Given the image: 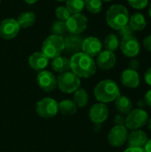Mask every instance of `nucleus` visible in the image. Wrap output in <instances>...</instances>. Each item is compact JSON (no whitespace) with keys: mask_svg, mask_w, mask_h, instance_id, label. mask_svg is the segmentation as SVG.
<instances>
[{"mask_svg":"<svg viewBox=\"0 0 151 152\" xmlns=\"http://www.w3.org/2000/svg\"><path fill=\"white\" fill-rule=\"evenodd\" d=\"M149 14H150V17L151 18V4L150 6V8H149Z\"/></svg>","mask_w":151,"mask_h":152,"instance_id":"obj_42","label":"nucleus"},{"mask_svg":"<svg viewBox=\"0 0 151 152\" xmlns=\"http://www.w3.org/2000/svg\"><path fill=\"white\" fill-rule=\"evenodd\" d=\"M129 18L130 16L126 7L118 4L111 5L106 12V21L108 25L117 31L128 24Z\"/></svg>","mask_w":151,"mask_h":152,"instance_id":"obj_3","label":"nucleus"},{"mask_svg":"<svg viewBox=\"0 0 151 152\" xmlns=\"http://www.w3.org/2000/svg\"><path fill=\"white\" fill-rule=\"evenodd\" d=\"M118 32H119V35L121 36V37H127V36H132L134 31L133 30V28L130 27L129 24H126L125 26L121 28L118 30Z\"/></svg>","mask_w":151,"mask_h":152,"instance_id":"obj_32","label":"nucleus"},{"mask_svg":"<svg viewBox=\"0 0 151 152\" xmlns=\"http://www.w3.org/2000/svg\"><path fill=\"white\" fill-rule=\"evenodd\" d=\"M66 7L71 14L81 13L85 8V2L84 0H67Z\"/></svg>","mask_w":151,"mask_h":152,"instance_id":"obj_27","label":"nucleus"},{"mask_svg":"<svg viewBox=\"0 0 151 152\" xmlns=\"http://www.w3.org/2000/svg\"><path fill=\"white\" fill-rule=\"evenodd\" d=\"M124 152H145L144 149L142 148H133V147H129L126 149Z\"/></svg>","mask_w":151,"mask_h":152,"instance_id":"obj_38","label":"nucleus"},{"mask_svg":"<svg viewBox=\"0 0 151 152\" xmlns=\"http://www.w3.org/2000/svg\"><path fill=\"white\" fill-rule=\"evenodd\" d=\"M121 82L124 86L134 89L138 87L141 83L140 75L137 72V70H133L131 69H125L121 75Z\"/></svg>","mask_w":151,"mask_h":152,"instance_id":"obj_17","label":"nucleus"},{"mask_svg":"<svg viewBox=\"0 0 151 152\" xmlns=\"http://www.w3.org/2000/svg\"><path fill=\"white\" fill-rule=\"evenodd\" d=\"M117 62V57L114 52L108 50L101 51L97 56L96 64L102 70H109L115 67Z\"/></svg>","mask_w":151,"mask_h":152,"instance_id":"obj_15","label":"nucleus"},{"mask_svg":"<svg viewBox=\"0 0 151 152\" xmlns=\"http://www.w3.org/2000/svg\"><path fill=\"white\" fill-rule=\"evenodd\" d=\"M149 119L148 113L142 109L133 110L125 118V126L131 130L140 129L144 126Z\"/></svg>","mask_w":151,"mask_h":152,"instance_id":"obj_6","label":"nucleus"},{"mask_svg":"<svg viewBox=\"0 0 151 152\" xmlns=\"http://www.w3.org/2000/svg\"><path fill=\"white\" fill-rule=\"evenodd\" d=\"M55 16L57 17V19L59 20H62V21H67L68 19L71 16L70 12L67 9L66 6L61 5L58 6L55 9Z\"/></svg>","mask_w":151,"mask_h":152,"instance_id":"obj_30","label":"nucleus"},{"mask_svg":"<svg viewBox=\"0 0 151 152\" xmlns=\"http://www.w3.org/2000/svg\"><path fill=\"white\" fill-rule=\"evenodd\" d=\"M119 44H120V41L117 36L115 34H109L103 41L105 49L110 52L117 51L119 47Z\"/></svg>","mask_w":151,"mask_h":152,"instance_id":"obj_26","label":"nucleus"},{"mask_svg":"<svg viewBox=\"0 0 151 152\" xmlns=\"http://www.w3.org/2000/svg\"><path fill=\"white\" fill-rule=\"evenodd\" d=\"M1 1H2V0H0V2H1Z\"/></svg>","mask_w":151,"mask_h":152,"instance_id":"obj_45","label":"nucleus"},{"mask_svg":"<svg viewBox=\"0 0 151 152\" xmlns=\"http://www.w3.org/2000/svg\"><path fill=\"white\" fill-rule=\"evenodd\" d=\"M114 122L116 124V126H125V118L124 117V115H117L114 118Z\"/></svg>","mask_w":151,"mask_h":152,"instance_id":"obj_33","label":"nucleus"},{"mask_svg":"<svg viewBox=\"0 0 151 152\" xmlns=\"http://www.w3.org/2000/svg\"><path fill=\"white\" fill-rule=\"evenodd\" d=\"M39 87L45 92H53L57 87V77L48 70H42L37 75Z\"/></svg>","mask_w":151,"mask_h":152,"instance_id":"obj_12","label":"nucleus"},{"mask_svg":"<svg viewBox=\"0 0 151 152\" xmlns=\"http://www.w3.org/2000/svg\"><path fill=\"white\" fill-rule=\"evenodd\" d=\"M128 24L133 31H142L146 28L147 20L142 13L135 12L129 18Z\"/></svg>","mask_w":151,"mask_h":152,"instance_id":"obj_21","label":"nucleus"},{"mask_svg":"<svg viewBox=\"0 0 151 152\" xmlns=\"http://www.w3.org/2000/svg\"><path fill=\"white\" fill-rule=\"evenodd\" d=\"M144 79L147 85H149L150 86H151V67L149 68L144 74Z\"/></svg>","mask_w":151,"mask_h":152,"instance_id":"obj_36","label":"nucleus"},{"mask_svg":"<svg viewBox=\"0 0 151 152\" xmlns=\"http://www.w3.org/2000/svg\"><path fill=\"white\" fill-rule=\"evenodd\" d=\"M64 51L63 37L57 35L49 36L42 45V53L48 59H54Z\"/></svg>","mask_w":151,"mask_h":152,"instance_id":"obj_4","label":"nucleus"},{"mask_svg":"<svg viewBox=\"0 0 151 152\" xmlns=\"http://www.w3.org/2000/svg\"><path fill=\"white\" fill-rule=\"evenodd\" d=\"M20 29V27L15 19H4L0 23V37L4 39H12L17 37Z\"/></svg>","mask_w":151,"mask_h":152,"instance_id":"obj_11","label":"nucleus"},{"mask_svg":"<svg viewBox=\"0 0 151 152\" xmlns=\"http://www.w3.org/2000/svg\"><path fill=\"white\" fill-rule=\"evenodd\" d=\"M144 102L146 103V105L151 107V89L149 90L146 94H145V96H144Z\"/></svg>","mask_w":151,"mask_h":152,"instance_id":"obj_37","label":"nucleus"},{"mask_svg":"<svg viewBox=\"0 0 151 152\" xmlns=\"http://www.w3.org/2000/svg\"><path fill=\"white\" fill-rule=\"evenodd\" d=\"M119 47L122 53L129 58H133L137 56L141 52L140 43L138 39L133 35L122 37Z\"/></svg>","mask_w":151,"mask_h":152,"instance_id":"obj_9","label":"nucleus"},{"mask_svg":"<svg viewBox=\"0 0 151 152\" xmlns=\"http://www.w3.org/2000/svg\"><path fill=\"white\" fill-rule=\"evenodd\" d=\"M85 7L92 13H99L102 9V0H84Z\"/></svg>","mask_w":151,"mask_h":152,"instance_id":"obj_28","label":"nucleus"},{"mask_svg":"<svg viewBox=\"0 0 151 152\" xmlns=\"http://www.w3.org/2000/svg\"><path fill=\"white\" fill-rule=\"evenodd\" d=\"M64 39V50L67 51L69 53H77L82 51V45H83V37L79 35L69 34Z\"/></svg>","mask_w":151,"mask_h":152,"instance_id":"obj_16","label":"nucleus"},{"mask_svg":"<svg viewBox=\"0 0 151 152\" xmlns=\"http://www.w3.org/2000/svg\"><path fill=\"white\" fill-rule=\"evenodd\" d=\"M56 1H58V2H65L67 0H56Z\"/></svg>","mask_w":151,"mask_h":152,"instance_id":"obj_43","label":"nucleus"},{"mask_svg":"<svg viewBox=\"0 0 151 152\" xmlns=\"http://www.w3.org/2000/svg\"><path fill=\"white\" fill-rule=\"evenodd\" d=\"M51 65L54 71L58 73H63L69 71V69H70V60L68 59L67 57H63L60 55L53 59Z\"/></svg>","mask_w":151,"mask_h":152,"instance_id":"obj_22","label":"nucleus"},{"mask_svg":"<svg viewBox=\"0 0 151 152\" xmlns=\"http://www.w3.org/2000/svg\"><path fill=\"white\" fill-rule=\"evenodd\" d=\"M90 119L94 124H102L105 122L109 117V109L105 103H96L94 104L89 112Z\"/></svg>","mask_w":151,"mask_h":152,"instance_id":"obj_14","label":"nucleus"},{"mask_svg":"<svg viewBox=\"0 0 151 152\" xmlns=\"http://www.w3.org/2000/svg\"><path fill=\"white\" fill-rule=\"evenodd\" d=\"M70 60V69L78 77L88 78L96 72V63L91 56L83 52L72 55Z\"/></svg>","mask_w":151,"mask_h":152,"instance_id":"obj_1","label":"nucleus"},{"mask_svg":"<svg viewBox=\"0 0 151 152\" xmlns=\"http://www.w3.org/2000/svg\"><path fill=\"white\" fill-rule=\"evenodd\" d=\"M128 131L125 126H115L108 134V141L112 147H122L127 141Z\"/></svg>","mask_w":151,"mask_h":152,"instance_id":"obj_10","label":"nucleus"},{"mask_svg":"<svg viewBox=\"0 0 151 152\" xmlns=\"http://www.w3.org/2000/svg\"><path fill=\"white\" fill-rule=\"evenodd\" d=\"M102 1H105V2H110V1H112V0H102Z\"/></svg>","mask_w":151,"mask_h":152,"instance_id":"obj_44","label":"nucleus"},{"mask_svg":"<svg viewBox=\"0 0 151 152\" xmlns=\"http://www.w3.org/2000/svg\"><path fill=\"white\" fill-rule=\"evenodd\" d=\"M143 46L144 48L149 51L151 52V35H149L148 37H146L143 40Z\"/></svg>","mask_w":151,"mask_h":152,"instance_id":"obj_34","label":"nucleus"},{"mask_svg":"<svg viewBox=\"0 0 151 152\" xmlns=\"http://www.w3.org/2000/svg\"><path fill=\"white\" fill-rule=\"evenodd\" d=\"M143 149H144L145 152H151V139L147 142V143H146V145L144 146Z\"/></svg>","mask_w":151,"mask_h":152,"instance_id":"obj_39","label":"nucleus"},{"mask_svg":"<svg viewBox=\"0 0 151 152\" xmlns=\"http://www.w3.org/2000/svg\"><path fill=\"white\" fill-rule=\"evenodd\" d=\"M68 152H71V151H68Z\"/></svg>","mask_w":151,"mask_h":152,"instance_id":"obj_46","label":"nucleus"},{"mask_svg":"<svg viewBox=\"0 0 151 152\" xmlns=\"http://www.w3.org/2000/svg\"><path fill=\"white\" fill-rule=\"evenodd\" d=\"M51 30H52L53 35L63 37V35H65V33L68 31L67 26H66V21H62V20H59L54 21L52 26Z\"/></svg>","mask_w":151,"mask_h":152,"instance_id":"obj_29","label":"nucleus"},{"mask_svg":"<svg viewBox=\"0 0 151 152\" xmlns=\"http://www.w3.org/2000/svg\"><path fill=\"white\" fill-rule=\"evenodd\" d=\"M27 4H35V3H36L38 0H24Z\"/></svg>","mask_w":151,"mask_h":152,"instance_id":"obj_40","label":"nucleus"},{"mask_svg":"<svg viewBox=\"0 0 151 152\" xmlns=\"http://www.w3.org/2000/svg\"><path fill=\"white\" fill-rule=\"evenodd\" d=\"M127 3L134 9L142 10L148 5L149 0H127Z\"/></svg>","mask_w":151,"mask_h":152,"instance_id":"obj_31","label":"nucleus"},{"mask_svg":"<svg viewBox=\"0 0 151 152\" xmlns=\"http://www.w3.org/2000/svg\"><path fill=\"white\" fill-rule=\"evenodd\" d=\"M140 65H141V63H140V61H139L138 60L133 59V60H131L130 62H129V69H133V70H137V69H139Z\"/></svg>","mask_w":151,"mask_h":152,"instance_id":"obj_35","label":"nucleus"},{"mask_svg":"<svg viewBox=\"0 0 151 152\" xmlns=\"http://www.w3.org/2000/svg\"><path fill=\"white\" fill-rule=\"evenodd\" d=\"M115 107L121 115H128L133 110V102L128 97L120 94L115 100Z\"/></svg>","mask_w":151,"mask_h":152,"instance_id":"obj_20","label":"nucleus"},{"mask_svg":"<svg viewBox=\"0 0 151 152\" xmlns=\"http://www.w3.org/2000/svg\"><path fill=\"white\" fill-rule=\"evenodd\" d=\"M16 20L20 28H27L34 25L36 21V15L32 12H24L18 16Z\"/></svg>","mask_w":151,"mask_h":152,"instance_id":"obj_23","label":"nucleus"},{"mask_svg":"<svg viewBox=\"0 0 151 152\" xmlns=\"http://www.w3.org/2000/svg\"><path fill=\"white\" fill-rule=\"evenodd\" d=\"M59 110L66 116H71L74 115L77 112V105L75 102L71 100H62L58 104Z\"/></svg>","mask_w":151,"mask_h":152,"instance_id":"obj_24","label":"nucleus"},{"mask_svg":"<svg viewBox=\"0 0 151 152\" xmlns=\"http://www.w3.org/2000/svg\"><path fill=\"white\" fill-rule=\"evenodd\" d=\"M94 96L101 103L114 102L120 95L118 85L111 79H104L99 82L94 88Z\"/></svg>","mask_w":151,"mask_h":152,"instance_id":"obj_2","label":"nucleus"},{"mask_svg":"<svg viewBox=\"0 0 151 152\" xmlns=\"http://www.w3.org/2000/svg\"><path fill=\"white\" fill-rule=\"evenodd\" d=\"M49 63V59L42 53L36 52L32 53L28 58V65L36 71H42Z\"/></svg>","mask_w":151,"mask_h":152,"instance_id":"obj_19","label":"nucleus"},{"mask_svg":"<svg viewBox=\"0 0 151 152\" xmlns=\"http://www.w3.org/2000/svg\"><path fill=\"white\" fill-rule=\"evenodd\" d=\"M58 102L50 97H45L38 101L36 107V113L44 118H53L58 113Z\"/></svg>","mask_w":151,"mask_h":152,"instance_id":"obj_7","label":"nucleus"},{"mask_svg":"<svg viewBox=\"0 0 151 152\" xmlns=\"http://www.w3.org/2000/svg\"><path fill=\"white\" fill-rule=\"evenodd\" d=\"M77 107L84 108L88 104L89 102V95L88 93L84 88H78L74 94V101Z\"/></svg>","mask_w":151,"mask_h":152,"instance_id":"obj_25","label":"nucleus"},{"mask_svg":"<svg viewBox=\"0 0 151 152\" xmlns=\"http://www.w3.org/2000/svg\"><path fill=\"white\" fill-rule=\"evenodd\" d=\"M148 127H149V129L151 131V118L150 119V121H149V124H148Z\"/></svg>","mask_w":151,"mask_h":152,"instance_id":"obj_41","label":"nucleus"},{"mask_svg":"<svg viewBox=\"0 0 151 152\" xmlns=\"http://www.w3.org/2000/svg\"><path fill=\"white\" fill-rule=\"evenodd\" d=\"M88 19L85 14L76 13L71 16L66 21L67 30L69 34L79 35L84 32L87 28Z\"/></svg>","mask_w":151,"mask_h":152,"instance_id":"obj_8","label":"nucleus"},{"mask_svg":"<svg viewBox=\"0 0 151 152\" xmlns=\"http://www.w3.org/2000/svg\"><path fill=\"white\" fill-rule=\"evenodd\" d=\"M102 50V44L101 40L95 37H89L83 40L82 52L91 56L92 58L98 56Z\"/></svg>","mask_w":151,"mask_h":152,"instance_id":"obj_13","label":"nucleus"},{"mask_svg":"<svg viewBox=\"0 0 151 152\" xmlns=\"http://www.w3.org/2000/svg\"><path fill=\"white\" fill-rule=\"evenodd\" d=\"M127 141H128L129 147L143 149L149 139L147 134L144 131L136 129V130H133L130 134H128Z\"/></svg>","mask_w":151,"mask_h":152,"instance_id":"obj_18","label":"nucleus"},{"mask_svg":"<svg viewBox=\"0 0 151 152\" xmlns=\"http://www.w3.org/2000/svg\"><path fill=\"white\" fill-rule=\"evenodd\" d=\"M80 77H78L72 71L61 73L57 77V86L63 93H74L80 87Z\"/></svg>","mask_w":151,"mask_h":152,"instance_id":"obj_5","label":"nucleus"}]
</instances>
